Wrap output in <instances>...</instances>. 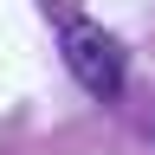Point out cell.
<instances>
[{"label":"cell","mask_w":155,"mask_h":155,"mask_svg":"<svg viewBox=\"0 0 155 155\" xmlns=\"http://www.w3.org/2000/svg\"><path fill=\"white\" fill-rule=\"evenodd\" d=\"M58 52H65V71L84 84L97 104H116L123 97V78H129V52L97 26V19H65L58 32Z\"/></svg>","instance_id":"obj_1"}]
</instances>
